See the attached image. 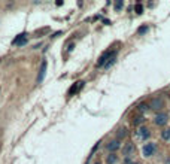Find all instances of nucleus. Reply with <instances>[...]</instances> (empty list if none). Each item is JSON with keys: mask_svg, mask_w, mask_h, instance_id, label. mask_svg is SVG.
Instances as JSON below:
<instances>
[{"mask_svg": "<svg viewBox=\"0 0 170 164\" xmlns=\"http://www.w3.org/2000/svg\"><path fill=\"white\" fill-rule=\"evenodd\" d=\"M125 164H136V163H131L128 158H125Z\"/></svg>", "mask_w": 170, "mask_h": 164, "instance_id": "19", "label": "nucleus"}, {"mask_svg": "<svg viewBox=\"0 0 170 164\" xmlns=\"http://www.w3.org/2000/svg\"><path fill=\"white\" fill-rule=\"evenodd\" d=\"M116 160H118V158H116V155H115V154H111V155H107L106 163H107V164H115Z\"/></svg>", "mask_w": 170, "mask_h": 164, "instance_id": "11", "label": "nucleus"}, {"mask_svg": "<svg viewBox=\"0 0 170 164\" xmlns=\"http://www.w3.org/2000/svg\"><path fill=\"white\" fill-rule=\"evenodd\" d=\"M161 137H163L164 140H169L170 139V128H166V130L161 131Z\"/></svg>", "mask_w": 170, "mask_h": 164, "instance_id": "12", "label": "nucleus"}, {"mask_svg": "<svg viewBox=\"0 0 170 164\" xmlns=\"http://www.w3.org/2000/svg\"><path fill=\"white\" fill-rule=\"evenodd\" d=\"M169 164H170V163H169Z\"/></svg>", "mask_w": 170, "mask_h": 164, "instance_id": "21", "label": "nucleus"}, {"mask_svg": "<svg viewBox=\"0 0 170 164\" xmlns=\"http://www.w3.org/2000/svg\"><path fill=\"white\" fill-rule=\"evenodd\" d=\"M134 152V145L133 143H127L124 148V155H131Z\"/></svg>", "mask_w": 170, "mask_h": 164, "instance_id": "9", "label": "nucleus"}, {"mask_svg": "<svg viewBox=\"0 0 170 164\" xmlns=\"http://www.w3.org/2000/svg\"><path fill=\"white\" fill-rule=\"evenodd\" d=\"M115 63H116V57H113L112 60H109V61H107V63L104 64V69H109V67H112Z\"/></svg>", "mask_w": 170, "mask_h": 164, "instance_id": "13", "label": "nucleus"}, {"mask_svg": "<svg viewBox=\"0 0 170 164\" xmlns=\"http://www.w3.org/2000/svg\"><path fill=\"white\" fill-rule=\"evenodd\" d=\"M115 54H116V49H111V51H106V52L100 57V58H98V61H97V66L98 67H104V64L107 63V61H109V60H112L113 57H115Z\"/></svg>", "mask_w": 170, "mask_h": 164, "instance_id": "1", "label": "nucleus"}, {"mask_svg": "<svg viewBox=\"0 0 170 164\" xmlns=\"http://www.w3.org/2000/svg\"><path fill=\"white\" fill-rule=\"evenodd\" d=\"M122 6H124L122 2H116V3H115V9H122Z\"/></svg>", "mask_w": 170, "mask_h": 164, "instance_id": "14", "label": "nucleus"}, {"mask_svg": "<svg viewBox=\"0 0 170 164\" xmlns=\"http://www.w3.org/2000/svg\"><path fill=\"white\" fill-rule=\"evenodd\" d=\"M154 121H155L157 125H166L167 121H169V116L166 114H157V116H155Z\"/></svg>", "mask_w": 170, "mask_h": 164, "instance_id": "5", "label": "nucleus"}, {"mask_svg": "<svg viewBox=\"0 0 170 164\" xmlns=\"http://www.w3.org/2000/svg\"><path fill=\"white\" fill-rule=\"evenodd\" d=\"M142 11H143L142 5H136V12H137V14H142Z\"/></svg>", "mask_w": 170, "mask_h": 164, "instance_id": "15", "label": "nucleus"}, {"mask_svg": "<svg viewBox=\"0 0 170 164\" xmlns=\"http://www.w3.org/2000/svg\"><path fill=\"white\" fill-rule=\"evenodd\" d=\"M96 164H100V163H96Z\"/></svg>", "mask_w": 170, "mask_h": 164, "instance_id": "20", "label": "nucleus"}, {"mask_svg": "<svg viewBox=\"0 0 170 164\" xmlns=\"http://www.w3.org/2000/svg\"><path fill=\"white\" fill-rule=\"evenodd\" d=\"M151 109H155V110H158V109H161V108H164V100L161 99V97H155L154 100L151 101Z\"/></svg>", "mask_w": 170, "mask_h": 164, "instance_id": "4", "label": "nucleus"}, {"mask_svg": "<svg viewBox=\"0 0 170 164\" xmlns=\"http://www.w3.org/2000/svg\"><path fill=\"white\" fill-rule=\"evenodd\" d=\"M82 87H84V82H82V81H81V82H76V84L73 85V87H72V88H70L69 94H70V96H72V94H73V93H76V91H78L79 88H82Z\"/></svg>", "mask_w": 170, "mask_h": 164, "instance_id": "10", "label": "nucleus"}, {"mask_svg": "<svg viewBox=\"0 0 170 164\" xmlns=\"http://www.w3.org/2000/svg\"><path fill=\"white\" fill-rule=\"evenodd\" d=\"M140 122H143V118L140 116V118H136V121H134V124H140Z\"/></svg>", "mask_w": 170, "mask_h": 164, "instance_id": "18", "label": "nucleus"}, {"mask_svg": "<svg viewBox=\"0 0 170 164\" xmlns=\"http://www.w3.org/2000/svg\"><path fill=\"white\" fill-rule=\"evenodd\" d=\"M142 151H143V155H145V157H152L157 151V145L154 142H149V143H146L145 146H143Z\"/></svg>", "mask_w": 170, "mask_h": 164, "instance_id": "2", "label": "nucleus"}, {"mask_svg": "<svg viewBox=\"0 0 170 164\" xmlns=\"http://www.w3.org/2000/svg\"><path fill=\"white\" fill-rule=\"evenodd\" d=\"M139 136L142 137V139H148V137L151 136V133H149V130L146 127H140L139 128Z\"/></svg>", "mask_w": 170, "mask_h": 164, "instance_id": "8", "label": "nucleus"}, {"mask_svg": "<svg viewBox=\"0 0 170 164\" xmlns=\"http://www.w3.org/2000/svg\"><path fill=\"white\" fill-rule=\"evenodd\" d=\"M148 31V27L145 25V27H142V29H139V34H143V33H146Z\"/></svg>", "mask_w": 170, "mask_h": 164, "instance_id": "16", "label": "nucleus"}, {"mask_svg": "<svg viewBox=\"0 0 170 164\" xmlns=\"http://www.w3.org/2000/svg\"><path fill=\"white\" fill-rule=\"evenodd\" d=\"M118 136H119V137H124V136H125V128H121L119 133H118Z\"/></svg>", "mask_w": 170, "mask_h": 164, "instance_id": "17", "label": "nucleus"}, {"mask_svg": "<svg viewBox=\"0 0 170 164\" xmlns=\"http://www.w3.org/2000/svg\"><path fill=\"white\" fill-rule=\"evenodd\" d=\"M46 67H48V61L43 60L42 64H40V69H39V75H38V84H40L45 78V73H46Z\"/></svg>", "mask_w": 170, "mask_h": 164, "instance_id": "3", "label": "nucleus"}, {"mask_svg": "<svg viewBox=\"0 0 170 164\" xmlns=\"http://www.w3.org/2000/svg\"><path fill=\"white\" fill-rule=\"evenodd\" d=\"M14 45H25L27 44V33H23V34H18V37L12 42Z\"/></svg>", "mask_w": 170, "mask_h": 164, "instance_id": "6", "label": "nucleus"}, {"mask_svg": "<svg viewBox=\"0 0 170 164\" xmlns=\"http://www.w3.org/2000/svg\"><path fill=\"white\" fill-rule=\"evenodd\" d=\"M121 148V143L119 140H112L107 143V151H111V152H115V151H118Z\"/></svg>", "mask_w": 170, "mask_h": 164, "instance_id": "7", "label": "nucleus"}]
</instances>
